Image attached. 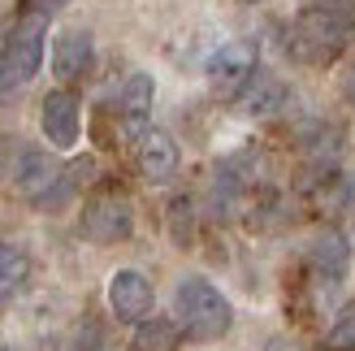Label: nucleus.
Returning <instances> with one entry per match:
<instances>
[{
  "mask_svg": "<svg viewBox=\"0 0 355 351\" xmlns=\"http://www.w3.org/2000/svg\"><path fill=\"white\" fill-rule=\"evenodd\" d=\"M282 100H286V83H282V78H256V83L243 92L239 109H243L247 117H269V113L282 109Z\"/></svg>",
  "mask_w": 355,
  "mask_h": 351,
  "instance_id": "obj_12",
  "label": "nucleus"
},
{
  "mask_svg": "<svg viewBox=\"0 0 355 351\" xmlns=\"http://www.w3.org/2000/svg\"><path fill=\"white\" fill-rule=\"evenodd\" d=\"M264 351H299V347H295V343H282V339H277V343H269Z\"/></svg>",
  "mask_w": 355,
  "mask_h": 351,
  "instance_id": "obj_18",
  "label": "nucleus"
},
{
  "mask_svg": "<svg viewBox=\"0 0 355 351\" xmlns=\"http://www.w3.org/2000/svg\"><path fill=\"white\" fill-rule=\"evenodd\" d=\"M9 182L35 200V196H44V191L57 182V165H52V156L40 152L35 144H17L9 152Z\"/></svg>",
  "mask_w": 355,
  "mask_h": 351,
  "instance_id": "obj_6",
  "label": "nucleus"
},
{
  "mask_svg": "<svg viewBox=\"0 0 355 351\" xmlns=\"http://www.w3.org/2000/svg\"><path fill=\"white\" fill-rule=\"evenodd\" d=\"M130 230H135V213L121 196H100L87 204L83 234L92 243H121V239H130Z\"/></svg>",
  "mask_w": 355,
  "mask_h": 351,
  "instance_id": "obj_5",
  "label": "nucleus"
},
{
  "mask_svg": "<svg viewBox=\"0 0 355 351\" xmlns=\"http://www.w3.org/2000/svg\"><path fill=\"white\" fill-rule=\"evenodd\" d=\"M256 74V48L247 40H230L208 57V83L217 96H239Z\"/></svg>",
  "mask_w": 355,
  "mask_h": 351,
  "instance_id": "obj_4",
  "label": "nucleus"
},
{
  "mask_svg": "<svg viewBox=\"0 0 355 351\" xmlns=\"http://www.w3.org/2000/svg\"><path fill=\"white\" fill-rule=\"evenodd\" d=\"M351 40V17L343 9H329V5H316L304 9L291 26V52L308 65H325L343 52V44Z\"/></svg>",
  "mask_w": 355,
  "mask_h": 351,
  "instance_id": "obj_2",
  "label": "nucleus"
},
{
  "mask_svg": "<svg viewBox=\"0 0 355 351\" xmlns=\"http://www.w3.org/2000/svg\"><path fill=\"white\" fill-rule=\"evenodd\" d=\"M152 96H156V87L148 74H130L126 83H121V92H117V117H121V126H126V135H144L148 130V113H152Z\"/></svg>",
  "mask_w": 355,
  "mask_h": 351,
  "instance_id": "obj_11",
  "label": "nucleus"
},
{
  "mask_svg": "<svg viewBox=\"0 0 355 351\" xmlns=\"http://www.w3.org/2000/svg\"><path fill=\"white\" fill-rule=\"evenodd\" d=\"M178 343H182V325H173L169 317L139 321L135 329V351H178Z\"/></svg>",
  "mask_w": 355,
  "mask_h": 351,
  "instance_id": "obj_14",
  "label": "nucleus"
},
{
  "mask_svg": "<svg viewBox=\"0 0 355 351\" xmlns=\"http://www.w3.org/2000/svg\"><path fill=\"white\" fill-rule=\"evenodd\" d=\"M44 135L52 148H74L78 144V130H83V109H78V96L69 92H48L44 96Z\"/></svg>",
  "mask_w": 355,
  "mask_h": 351,
  "instance_id": "obj_7",
  "label": "nucleus"
},
{
  "mask_svg": "<svg viewBox=\"0 0 355 351\" xmlns=\"http://www.w3.org/2000/svg\"><path fill=\"white\" fill-rule=\"evenodd\" d=\"M31 273V260L22 248H13V243H0V295H13L17 286L26 282Z\"/></svg>",
  "mask_w": 355,
  "mask_h": 351,
  "instance_id": "obj_15",
  "label": "nucleus"
},
{
  "mask_svg": "<svg viewBox=\"0 0 355 351\" xmlns=\"http://www.w3.org/2000/svg\"><path fill=\"white\" fill-rule=\"evenodd\" d=\"M173 312H178V325L200 343L221 339L225 329L234 325V308H230V300L208 277H182L178 295H173Z\"/></svg>",
  "mask_w": 355,
  "mask_h": 351,
  "instance_id": "obj_1",
  "label": "nucleus"
},
{
  "mask_svg": "<svg viewBox=\"0 0 355 351\" xmlns=\"http://www.w3.org/2000/svg\"><path fill=\"white\" fill-rule=\"evenodd\" d=\"M44 31H48V13H35V9H22L17 26L9 31L5 65L13 74V87L35 78V69H40V61H44Z\"/></svg>",
  "mask_w": 355,
  "mask_h": 351,
  "instance_id": "obj_3",
  "label": "nucleus"
},
{
  "mask_svg": "<svg viewBox=\"0 0 355 351\" xmlns=\"http://www.w3.org/2000/svg\"><path fill=\"white\" fill-rule=\"evenodd\" d=\"M135 161H139V169H144V178L161 182V178H169V173L178 169V144L165 130L148 126L144 135L135 139Z\"/></svg>",
  "mask_w": 355,
  "mask_h": 351,
  "instance_id": "obj_9",
  "label": "nucleus"
},
{
  "mask_svg": "<svg viewBox=\"0 0 355 351\" xmlns=\"http://www.w3.org/2000/svg\"><path fill=\"white\" fill-rule=\"evenodd\" d=\"M109 304L117 312V321H148V312L156 304L152 282L144 273H135V269H121V273H113V282H109Z\"/></svg>",
  "mask_w": 355,
  "mask_h": 351,
  "instance_id": "obj_8",
  "label": "nucleus"
},
{
  "mask_svg": "<svg viewBox=\"0 0 355 351\" xmlns=\"http://www.w3.org/2000/svg\"><path fill=\"white\" fill-rule=\"evenodd\" d=\"M329 351H355V300L329 325Z\"/></svg>",
  "mask_w": 355,
  "mask_h": 351,
  "instance_id": "obj_16",
  "label": "nucleus"
},
{
  "mask_svg": "<svg viewBox=\"0 0 355 351\" xmlns=\"http://www.w3.org/2000/svg\"><path fill=\"white\" fill-rule=\"evenodd\" d=\"M92 69V35L87 31H61L57 44H52V74L61 83H74Z\"/></svg>",
  "mask_w": 355,
  "mask_h": 351,
  "instance_id": "obj_10",
  "label": "nucleus"
},
{
  "mask_svg": "<svg viewBox=\"0 0 355 351\" xmlns=\"http://www.w3.org/2000/svg\"><path fill=\"white\" fill-rule=\"evenodd\" d=\"M13 87V74H9V65H5V57H0V96H5Z\"/></svg>",
  "mask_w": 355,
  "mask_h": 351,
  "instance_id": "obj_17",
  "label": "nucleus"
},
{
  "mask_svg": "<svg viewBox=\"0 0 355 351\" xmlns=\"http://www.w3.org/2000/svg\"><path fill=\"white\" fill-rule=\"evenodd\" d=\"M312 265L316 273L325 277V282H343V273H347V243L343 234H321L312 243Z\"/></svg>",
  "mask_w": 355,
  "mask_h": 351,
  "instance_id": "obj_13",
  "label": "nucleus"
}]
</instances>
